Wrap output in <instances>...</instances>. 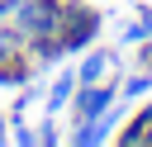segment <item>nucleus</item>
I'll return each instance as SVG.
<instances>
[{"label":"nucleus","mask_w":152,"mask_h":147,"mask_svg":"<svg viewBox=\"0 0 152 147\" xmlns=\"http://www.w3.org/2000/svg\"><path fill=\"white\" fill-rule=\"evenodd\" d=\"M62 9H66V0H24V5L10 14V24H14V33L24 38V47H33V43L62 33Z\"/></svg>","instance_id":"obj_1"},{"label":"nucleus","mask_w":152,"mask_h":147,"mask_svg":"<svg viewBox=\"0 0 152 147\" xmlns=\"http://www.w3.org/2000/svg\"><path fill=\"white\" fill-rule=\"evenodd\" d=\"M100 28H104V14L90 5V0H66V9H62V52H86L95 38H100Z\"/></svg>","instance_id":"obj_2"},{"label":"nucleus","mask_w":152,"mask_h":147,"mask_svg":"<svg viewBox=\"0 0 152 147\" xmlns=\"http://www.w3.org/2000/svg\"><path fill=\"white\" fill-rule=\"evenodd\" d=\"M119 81H95V85H76V95H71V123H86V119H95V114H104L114 100H119V90H114Z\"/></svg>","instance_id":"obj_3"},{"label":"nucleus","mask_w":152,"mask_h":147,"mask_svg":"<svg viewBox=\"0 0 152 147\" xmlns=\"http://www.w3.org/2000/svg\"><path fill=\"white\" fill-rule=\"evenodd\" d=\"M114 123H119V100H114L104 114H95V119H86V123H71V128H66V142H71V147H100V142H109V138L119 133Z\"/></svg>","instance_id":"obj_4"},{"label":"nucleus","mask_w":152,"mask_h":147,"mask_svg":"<svg viewBox=\"0 0 152 147\" xmlns=\"http://www.w3.org/2000/svg\"><path fill=\"white\" fill-rule=\"evenodd\" d=\"M76 81L81 85H95V81H119V52L114 47H86L81 62H76Z\"/></svg>","instance_id":"obj_5"},{"label":"nucleus","mask_w":152,"mask_h":147,"mask_svg":"<svg viewBox=\"0 0 152 147\" xmlns=\"http://www.w3.org/2000/svg\"><path fill=\"white\" fill-rule=\"evenodd\" d=\"M76 85H81V81H76V71H62V76H57V81L48 85V95H43V100H48V114H62V109L71 104Z\"/></svg>","instance_id":"obj_6"},{"label":"nucleus","mask_w":152,"mask_h":147,"mask_svg":"<svg viewBox=\"0 0 152 147\" xmlns=\"http://www.w3.org/2000/svg\"><path fill=\"white\" fill-rule=\"evenodd\" d=\"M114 142H119V147H152V128H147V119L133 114V119L114 133Z\"/></svg>","instance_id":"obj_7"},{"label":"nucleus","mask_w":152,"mask_h":147,"mask_svg":"<svg viewBox=\"0 0 152 147\" xmlns=\"http://www.w3.org/2000/svg\"><path fill=\"white\" fill-rule=\"evenodd\" d=\"M19 57H28V47H24V38L14 33V24L0 19V66H14Z\"/></svg>","instance_id":"obj_8"},{"label":"nucleus","mask_w":152,"mask_h":147,"mask_svg":"<svg viewBox=\"0 0 152 147\" xmlns=\"http://www.w3.org/2000/svg\"><path fill=\"white\" fill-rule=\"evenodd\" d=\"M10 142H19V147H38V128H28L24 114H19V119H10Z\"/></svg>","instance_id":"obj_9"},{"label":"nucleus","mask_w":152,"mask_h":147,"mask_svg":"<svg viewBox=\"0 0 152 147\" xmlns=\"http://www.w3.org/2000/svg\"><path fill=\"white\" fill-rule=\"evenodd\" d=\"M57 142H66V133L57 128V114H52V119L38 123V147H57Z\"/></svg>","instance_id":"obj_10"},{"label":"nucleus","mask_w":152,"mask_h":147,"mask_svg":"<svg viewBox=\"0 0 152 147\" xmlns=\"http://www.w3.org/2000/svg\"><path fill=\"white\" fill-rule=\"evenodd\" d=\"M142 38H152V28H147V24H142V19H138V24H128V28H124V43H128V47H133V43H142Z\"/></svg>","instance_id":"obj_11"},{"label":"nucleus","mask_w":152,"mask_h":147,"mask_svg":"<svg viewBox=\"0 0 152 147\" xmlns=\"http://www.w3.org/2000/svg\"><path fill=\"white\" fill-rule=\"evenodd\" d=\"M19 5H24V0H0V19H10V14L19 9Z\"/></svg>","instance_id":"obj_12"},{"label":"nucleus","mask_w":152,"mask_h":147,"mask_svg":"<svg viewBox=\"0 0 152 147\" xmlns=\"http://www.w3.org/2000/svg\"><path fill=\"white\" fill-rule=\"evenodd\" d=\"M10 142V114H0V147Z\"/></svg>","instance_id":"obj_13"},{"label":"nucleus","mask_w":152,"mask_h":147,"mask_svg":"<svg viewBox=\"0 0 152 147\" xmlns=\"http://www.w3.org/2000/svg\"><path fill=\"white\" fill-rule=\"evenodd\" d=\"M138 114H142V119H147V128H152V100H147V104H142Z\"/></svg>","instance_id":"obj_14"}]
</instances>
